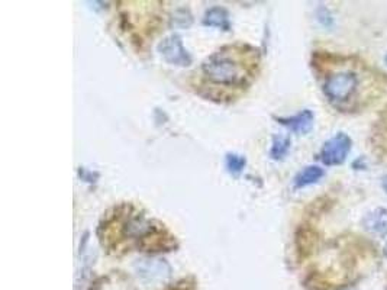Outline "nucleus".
<instances>
[{
  "label": "nucleus",
  "mask_w": 387,
  "mask_h": 290,
  "mask_svg": "<svg viewBox=\"0 0 387 290\" xmlns=\"http://www.w3.org/2000/svg\"><path fill=\"white\" fill-rule=\"evenodd\" d=\"M203 73L210 81L224 86H240L247 77L240 61L224 51L215 53L205 61Z\"/></svg>",
  "instance_id": "f257e3e1"
},
{
  "label": "nucleus",
  "mask_w": 387,
  "mask_h": 290,
  "mask_svg": "<svg viewBox=\"0 0 387 290\" xmlns=\"http://www.w3.org/2000/svg\"><path fill=\"white\" fill-rule=\"evenodd\" d=\"M358 88V77L353 71H341L330 76L324 85L327 97L334 103H342L351 99Z\"/></svg>",
  "instance_id": "f03ea898"
},
{
  "label": "nucleus",
  "mask_w": 387,
  "mask_h": 290,
  "mask_svg": "<svg viewBox=\"0 0 387 290\" xmlns=\"http://www.w3.org/2000/svg\"><path fill=\"white\" fill-rule=\"evenodd\" d=\"M351 147H353L351 138L347 134L339 132L324 144V147L320 150L319 158L325 165H339L347 160L351 151Z\"/></svg>",
  "instance_id": "7ed1b4c3"
},
{
  "label": "nucleus",
  "mask_w": 387,
  "mask_h": 290,
  "mask_svg": "<svg viewBox=\"0 0 387 290\" xmlns=\"http://www.w3.org/2000/svg\"><path fill=\"white\" fill-rule=\"evenodd\" d=\"M158 51L170 64L179 67H187L191 64V57L183 47L182 39L177 35L167 36L158 46Z\"/></svg>",
  "instance_id": "20e7f679"
},
{
  "label": "nucleus",
  "mask_w": 387,
  "mask_h": 290,
  "mask_svg": "<svg viewBox=\"0 0 387 290\" xmlns=\"http://www.w3.org/2000/svg\"><path fill=\"white\" fill-rule=\"evenodd\" d=\"M277 120L280 122L282 125H285L289 130H292L293 132L304 135V134H308L313 128L315 116H313V113L309 109H305V111H302V112L294 115V116L278 118Z\"/></svg>",
  "instance_id": "39448f33"
},
{
  "label": "nucleus",
  "mask_w": 387,
  "mask_h": 290,
  "mask_svg": "<svg viewBox=\"0 0 387 290\" xmlns=\"http://www.w3.org/2000/svg\"><path fill=\"white\" fill-rule=\"evenodd\" d=\"M362 226L370 234L384 237L387 235V209L376 208L362 218Z\"/></svg>",
  "instance_id": "423d86ee"
},
{
  "label": "nucleus",
  "mask_w": 387,
  "mask_h": 290,
  "mask_svg": "<svg viewBox=\"0 0 387 290\" xmlns=\"http://www.w3.org/2000/svg\"><path fill=\"white\" fill-rule=\"evenodd\" d=\"M324 174L325 172L318 167V165H308V167H305L302 172H299L294 177V188L302 189L306 188V186L315 184L324 177Z\"/></svg>",
  "instance_id": "0eeeda50"
},
{
  "label": "nucleus",
  "mask_w": 387,
  "mask_h": 290,
  "mask_svg": "<svg viewBox=\"0 0 387 290\" xmlns=\"http://www.w3.org/2000/svg\"><path fill=\"white\" fill-rule=\"evenodd\" d=\"M203 24L208 27H215L224 31H229L231 22H229V15L225 9L222 8H212L210 11L206 12Z\"/></svg>",
  "instance_id": "6e6552de"
},
{
  "label": "nucleus",
  "mask_w": 387,
  "mask_h": 290,
  "mask_svg": "<svg viewBox=\"0 0 387 290\" xmlns=\"http://www.w3.org/2000/svg\"><path fill=\"white\" fill-rule=\"evenodd\" d=\"M290 150V139L287 137H274L270 156L273 160H283Z\"/></svg>",
  "instance_id": "1a4fd4ad"
},
{
  "label": "nucleus",
  "mask_w": 387,
  "mask_h": 290,
  "mask_svg": "<svg viewBox=\"0 0 387 290\" xmlns=\"http://www.w3.org/2000/svg\"><path fill=\"white\" fill-rule=\"evenodd\" d=\"M245 158L240 154H228L226 156V169L231 174L238 176L245 167Z\"/></svg>",
  "instance_id": "9d476101"
},
{
  "label": "nucleus",
  "mask_w": 387,
  "mask_h": 290,
  "mask_svg": "<svg viewBox=\"0 0 387 290\" xmlns=\"http://www.w3.org/2000/svg\"><path fill=\"white\" fill-rule=\"evenodd\" d=\"M381 186H383V189H384L386 193H387V174L381 179Z\"/></svg>",
  "instance_id": "9b49d317"
},
{
  "label": "nucleus",
  "mask_w": 387,
  "mask_h": 290,
  "mask_svg": "<svg viewBox=\"0 0 387 290\" xmlns=\"http://www.w3.org/2000/svg\"><path fill=\"white\" fill-rule=\"evenodd\" d=\"M384 256L387 257V242H386V245H384Z\"/></svg>",
  "instance_id": "f8f14e48"
},
{
  "label": "nucleus",
  "mask_w": 387,
  "mask_h": 290,
  "mask_svg": "<svg viewBox=\"0 0 387 290\" xmlns=\"http://www.w3.org/2000/svg\"><path fill=\"white\" fill-rule=\"evenodd\" d=\"M384 63H386V66H387V54H386V57H384Z\"/></svg>",
  "instance_id": "ddd939ff"
}]
</instances>
